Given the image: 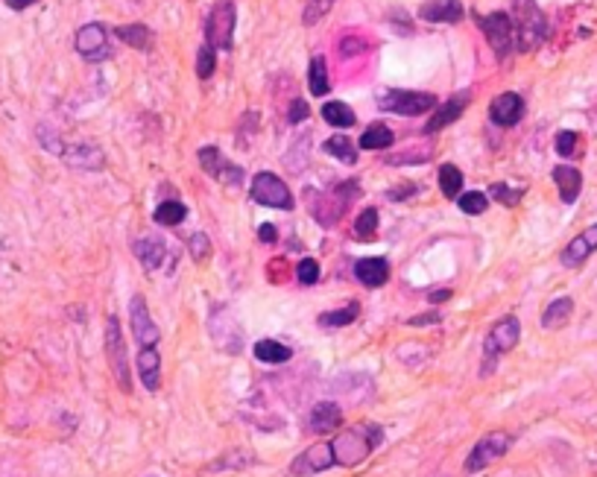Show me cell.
<instances>
[{
    "label": "cell",
    "instance_id": "6da1fadb",
    "mask_svg": "<svg viewBox=\"0 0 597 477\" xmlns=\"http://www.w3.org/2000/svg\"><path fill=\"white\" fill-rule=\"evenodd\" d=\"M384 442V428L381 425H355L345 428L331 440V451H335V466H360L375 448Z\"/></svg>",
    "mask_w": 597,
    "mask_h": 477
},
{
    "label": "cell",
    "instance_id": "7a4b0ae2",
    "mask_svg": "<svg viewBox=\"0 0 597 477\" xmlns=\"http://www.w3.org/2000/svg\"><path fill=\"white\" fill-rule=\"evenodd\" d=\"M512 24H516V41L521 53L536 50L548 38V18L536 0H512Z\"/></svg>",
    "mask_w": 597,
    "mask_h": 477
},
{
    "label": "cell",
    "instance_id": "3957f363",
    "mask_svg": "<svg viewBox=\"0 0 597 477\" xmlns=\"http://www.w3.org/2000/svg\"><path fill=\"white\" fill-rule=\"evenodd\" d=\"M521 340V322L519 316H501L495 322V326L489 328V334H486V340H483V367H480V375H489L495 372V363L501 355L512 352V348L519 346Z\"/></svg>",
    "mask_w": 597,
    "mask_h": 477
},
{
    "label": "cell",
    "instance_id": "277c9868",
    "mask_svg": "<svg viewBox=\"0 0 597 477\" xmlns=\"http://www.w3.org/2000/svg\"><path fill=\"white\" fill-rule=\"evenodd\" d=\"M308 202H311V212L316 217L319 226H337V220L343 217V212L355 202V196L360 193V185L357 181H345V185H337L335 193H314L308 191Z\"/></svg>",
    "mask_w": 597,
    "mask_h": 477
},
{
    "label": "cell",
    "instance_id": "5b68a950",
    "mask_svg": "<svg viewBox=\"0 0 597 477\" xmlns=\"http://www.w3.org/2000/svg\"><path fill=\"white\" fill-rule=\"evenodd\" d=\"M480 33L489 41V47L495 50L498 59H507V56L519 47L516 41V24H512L510 12H489V16H478Z\"/></svg>",
    "mask_w": 597,
    "mask_h": 477
},
{
    "label": "cell",
    "instance_id": "8992f818",
    "mask_svg": "<svg viewBox=\"0 0 597 477\" xmlns=\"http://www.w3.org/2000/svg\"><path fill=\"white\" fill-rule=\"evenodd\" d=\"M106 355H108V367H112L115 381L123 392L132 389V367L127 358V343H123V331H120V319L112 314L106 316Z\"/></svg>",
    "mask_w": 597,
    "mask_h": 477
},
{
    "label": "cell",
    "instance_id": "52a82bcc",
    "mask_svg": "<svg viewBox=\"0 0 597 477\" xmlns=\"http://www.w3.org/2000/svg\"><path fill=\"white\" fill-rule=\"evenodd\" d=\"M437 106V97L427 91H407V88H393V91H381L378 94V109L381 111H393V115H405L416 118L425 115Z\"/></svg>",
    "mask_w": 597,
    "mask_h": 477
},
{
    "label": "cell",
    "instance_id": "ba28073f",
    "mask_svg": "<svg viewBox=\"0 0 597 477\" xmlns=\"http://www.w3.org/2000/svg\"><path fill=\"white\" fill-rule=\"evenodd\" d=\"M205 45L214 50H232L234 47V4L220 0L211 6L205 18Z\"/></svg>",
    "mask_w": 597,
    "mask_h": 477
},
{
    "label": "cell",
    "instance_id": "9c48e42d",
    "mask_svg": "<svg viewBox=\"0 0 597 477\" xmlns=\"http://www.w3.org/2000/svg\"><path fill=\"white\" fill-rule=\"evenodd\" d=\"M512 445V437L507 430H489L486 437H480L475 442V448L468 451L466 457V472L468 474H478L483 469H489L495 460H501Z\"/></svg>",
    "mask_w": 597,
    "mask_h": 477
},
{
    "label": "cell",
    "instance_id": "30bf717a",
    "mask_svg": "<svg viewBox=\"0 0 597 477\" xmlns=\"http://www.w3.org/2000/svg\"><path fill=\"white\" fill-rule=\"evenodd\" d=\"M252 200L267 208H282V212H293L296 208V200H293V193H290V188L279 176L267 173V171L252 179Z\"/></svg>",
    "mask_w": 597,
    "mask_h": 477
},
{
    "label": "cell",
    "instance_id": "8fae6325",
    "mask_svg": "<svg viewBox=\"0 0 597 477\" xmlns=\"http://www.w3.org/2000/svg\"><path fill=\"white\" fill-rule=\"evenodd\" d=\"M74 47L86 62H106L112 56V41H108V30L103 24H82L77 30Z\"/></svg>",
    "mask_w": 597,
    "mask_h": 477
},
{
    "label": "cell",
    "instance_id": "7c38bea8",
    "mask_svg": "<svg viewBox=\"0 0 597 477\" xmlns=\"http://www.w3.org/2000/svg\"><path fill=\"white\" fill-rule=\"evenodd\" d=\"M129 322H132V334H135L138 348H152V346H159L161 331H159L156 322H152L149 307H147V299H144V296H132V302H129Z\"/></svg>",
    "mask_w": 597,
    "mask_h": 477
},
{
    "label": "cell",
    "instance_id": "4fadbf2b",
    "mask_svg": "<svg viewBox=\"0 0 597 477\" xmlns=\"http://www.w3.org/2000/svg\"><path fill=\"white\" fill-rule=\"evenodd\" d=\"M328 469H335V451H331V442H316L290 462L287 472L293 477H311V474L328 472Z\"/></svg>",
    "mask_w": 597,
    "mask_h": 477
},
{
    "label": "cell",
    "instance_id": "5bb4252c",
    "mask_svg": "<svg viewBox=\"0 0 597 477\" xmlns=\"http://www.w3.org/2000/svg\"><path fill=\"white\" fill-rule=\"evenodd\" d=\"M200 164H202V171L217 179V181H223V185H232V188H238L241 181H243V171L238 164H232L223 159V152H220L214 144H208L200 150Z\"/></svg>",
    "mask_w": 597,
    "mask_h": 477
},
{
    "label": "cell",
    "instance_id": "9a60e30c",
    "mask_svg": "<svg viewBox=\"0 0 597 477\" xmlns=\"http://www.w3.org/2000/svg\"><path fill=\"white\" fill-rule=\"evenodd\" d=\"M592 252H597V223L589 226L586 232H580L574 241H568L560 261H562V266H568V270H577V266L589 261Z\"/></svg>",
    "mask_w": 597,
    "mask_h": 477
},
{
    "label": "cell",
    "instance_id": "2e32d148",
    "mask_svg": "<svg viewBox=\"0 0 597 477\" xmlns=\"http://www.w3.org/2000/svg\"><path fill=\"white\" fill-rule=\"evenodd\" d=\"M489 118L492 123L498 126H516L521 118H524V100L516 94V91H504V94H498L492 106H489Z\"/></svg>",
    "mask_w": 597,
    "mask_h": 477
},
{
    "label": "cell",
    "instance_id": "e0dca14e",
    "mask_svg": "<svg viewBox=\"0 0 597 477\" xmlns=\"http://www.w3.org/2000/svg\"><path fill=\"white\" fill-rule=\"evenodd\" d=\"M466 9L460 0H425L419 6V18L427 24H460Z\"/></svg>",
    "mask_w": 597,
    "mask_h": 477
},
{
    "label": "cell",
    "instance_id": "ac0fdd59",
    "mask_svg": "<svg viewBox=\"0 0 597 477\" xmlns=\"http://www.w3.org/2000/svg\"><path fill=\"white\" fill-rule=\"evenodd\" d=\"M468 103H471V91H468V88H466V91H457L454 97H448V100L437 109V115L430 118V123L425 126V132L434 135V132H439V130H446V126H451L457 118L463 115Z\"/></svg>",
    "mask_w": 597,
    "mask_h": 477
},
{
    "label": "cell",
    "instance_id": "d6986e66",
    "mask_svg": "<svg viewBox=\"0 0 597 477\" xmlns=\"http://www.w3.org/2000/svg\"><path fill=\"white\" fill-rule=\"evenodd\" d=\"M62 159L67 167H74V171H103V164H106V156H103V150L100 147H94V144H71V147H65L62 150Z\"/></svg>",
    "mask_w": 597,
    "mask_h": 477
},
{
    "label": "cell",
    "instance_id": "ffe728a7",
    "mask_svg": "<svg viewBox=\"0 0 597 477\" xmlns=\"http://www.w3.org/2000/svg\"><path fill=\"white\" fill-rule=\"evenodd\" d=\"M343 425V410L335 404V401H319L314 404V410L308 416V430L311 433H335L337 428Z\"/></svg>",
    "mask_w": 597,
    "mask_h": 477
},
{
    "label": "cell",
    "instance_id": "44dd1931",
    "mask_svg": "<svg viewBox=\"0 0 597 477\" xmlns=\"http://www.w3.org/2000/svg\"><path fill=\"white\" fill-rule=\"evenodd\" d=\"M135 367H138V378H141V384H144L149 392H156L159 384H161V355H159V346L138 348Z\"/></svg>",
    "mask_w": 597,
    "mask_h": 477
},
{
    "label": "cell",
    "instance_id": "7402d4cb",
    "mask_svg": "<svg viewBox=\"0 0 597 477\" xmlns=\"http://www.w3.org/2000/svg\"><path fill=\"white\" fill-rule=\"evenodd\" d=\"M355 278L364 287H384L390 278V264L384 258H360L355 264Z\"/></svg>",
    "mask_w": 597,
    "mask_h": 477
},
{
    "label": "cell",
    "instance_id": "603a6c76",
    "mask_svg": "<svg viewBox=\"0 0 597 477\" xmlns=\"http://www.w3.org/2000/svg\"><path fill=\"white\" fill-rule=\"evenodd\" d=\"M135 258L144 264L147 273H156L159 266L164 264V255H168V246H164L161 237H141V241L132 244Z\"/></svg>",
    "mask_w": 597,
    "mask_h": 477
},
{
    "label": "cell",
    "instance_id": "cb8c5ba5",
    "mask_svg": "<svg viewBox=\"0 0 597 477\" xmlns=\"http://www.w3.org/2000/svg\"><path fill=\"white\" fill-rule=\"evenodd\" d=\"M553 181H557V188H560V196H562V202H577V196H580V188H582V176L577 167H568V164H560V167H553Z\"/></svg>",
    "mask_w": 597,
    "mask_h": 477
},
{
    "label": "cell",
    "instance_id": "d4e9b609",
    "mask_svg": "<svg viewBox=\"0 0 597 477\" xmlns=\"http://www.w3.org/2000/svg\"><path fill=\"white\" fill-rule=\"evenodd\" d=\"M571 314H574V302H571V299H568V296L553 299V302L545 307V314H541V328L557 331V328L568 326V319H571Z\"/></svg>",
    "mask_w": 597,
    "mask_h": 477
},
{
    "label": "cell",
    "instance_id": "484cf974",
    "mask_svg": "<svg viewBox=\"0 0 597 477\" xmlns=\"http://www.w3.org/2000/svg\"><path fill=\"white\" fill-rule=\"evenodd\" d=\"M115 33H118L120 41H127V45L135 47V50H141V53L152 50V30L147 24H123V26H118Z\"/></svg>",
    "mask_w": 597,
    "mask_h": 477
},
{
    "label": "cell",
    "instance_id": "4316f807",
    "mask_svg": "<svg viewBox=\"0 0 597 477\" xmlns=\"http://www.w3.org/2000/svg\"><path fill=\"white\" fill-rule=\"evenodd\" d=\"M255 358L261 363H270V367H282L290 358H293V348L284 346V343H275V340H258L255 343Z\"/></svg>",
    "mask_w": 597,
    "mask_h": 477
},
{
    "label": "cell",
    "instance_id": "83f0119b",
    "mask_svg": "<svg viewBox=\"0 0 597 477\" xmlns=\"http://www.w3.org/2000/svg\"><path fill=\"white\" fill-rule=\"evenodd\" d=\"M360 314V305L357 302H349L345 307H337V311H328V314H319L316 316V326L319 328H345L352 326Z\"/></svg>",
    "mask_w": 597,
    "mask_h": 477
},
{
    "label": "cell",
    "instance_id": "f1b7e54d",
    "mask_svg": "<svg viewBox=\"0 0 597 477\" xmlns=\"http://www.w3.org/2000/svg\"><path fill=\"white\" fill-rule=\"evenodd\" d=\"M323 120H325L328 126H337V130H352V126L357 123L355 111L345 106V103H340V100H328V103L323 106Z\"/></svg>",
    "mask_w": 597,
    "mask_h": 477
},
{
    "label": "cell",
    "instance_id": "f546056e",
    "mask_svg": "<svg viewBox=\"0 0 597 477\" xmlns=\"http://www.w3.org/2000/svg\"><path fill=\"white\" fill-rule=\"evenodd\" d=\"M393 141H396V135L386 123H369V130L360 135V147L364 150H386V147H393Z\"/></svg>",
    "mask_w": 597,
    "mask_h": 477
},
{
    "label": "cell",
    "instance_id": "4dcf8cb0",
    "mask_svg": "<svg viewBox=\"0 0 597 477\" xmlns=\"http://www.w3.org/2000/svg\"><path fill=\"white\" fill-rule=\"evenodd\" d=\"M249 466H255V457H249L246 451H241V448H234V451L223 454V457H217L211 466H205V472H241V469H249Z\"/></svg>",
    "mask_w": 597,
    "mask_h": 477
},
{
    "label": "cell",
    "instance_id": "1f68e13d",
    "mask_svg": "<svg viewBox=\"0 0 597 477\" xmlns=\"http://www.w3.org/2000/svg\"><path fill=\"white\" fill-rule=\"evenodd\" d=\"M323 150L328 152V156H335L337 161H343V164H355L357 161V147L345 135H331L328 141L323 144Z\"/></svg>",
    "mask_w": 597,
    "mask_h": 477
},
{
    "label": "cell",
    "instance_id": "d6a6232c",
    "mask_svg": "<svg viewBox=\"0 0 597 477\" xmlns=\"http://www.w3.org/2000/svg\"><path fill=\"white\" fill-rule=\"evenodd\" d=\"M308 86H311V94L314 97H325L331 82H328V65L323 56H314L311 59V71H308Z\"/></svg>",
    "mask_w": 597,
    "mask_h": 477
},
{
    "label": "cell",
    "instance_id": "836d02e7",
    "mask_svg": "<svg viewBox=\"0 0 597 477\" xmlns=\"http://www.w3.org/2000/svg\"><path fill=\"white\" fill-rule=\"evenodd\" d=\"M439 188L448 200H457V193L463 191V171H457L454 164H439Z\"/></svg>",
    "mask_w": 597,
    "mask_h": 477
},
{
    "label": "cell",
    "instance_id": "e575fe53",
    "mask_svg": "<svg viewBox=\"0 0 597 477\" xmlns=\"http://www.w3.org/2000/svg\"><path fill=\"white\" fill-rule=\"evenodd\" d=\"M188 217V208L182 202H176V200H168V202H161L156 208V223L159 226H179Z\"/></svg>",
    "mask_w": 597,
    "mask_h": 477
},
{
    "label": "cell",
    "instance_id": "d590c367",
    "mask_svg": "<svg viewBox=\"0 0 597 477\" xmlns=\"http://www.w3.org/2000/svg\"><path fill=\"white\" fill-rule=\"evenodd\" d=\"M375 232H378V208H366L355 220V237L357 241H372Z\"/></svg>",
    "mask_w": 597,
    "mask_h": 477
},
{
    "label": "cell",
    "instance_id": "8d00e7d4",
    "mask_svg": "<svg viewBox=\"0 0 597 477\" xmlns=\"http://www.w3.org/2000/svg\"><path fill=\"white\" fill-rule=\"evenodd\" d=\"M337 0H304V12H302V21L308 24V26H314L316 21H323L328 12H331V6H335Z\"/></svg>",
    "mask_w": 597,
    "mask_h": 477
},
{
    "label": "cell",
    "instance_id": "74e56055",
    "mask_svg": "<svg viewBox=\"0 0 597 477\" xmlns=\"http://www.w3.org/2000/svg\"><path fill=\"white\" fill-rule=\"evenodd\" d=\"M457 202H460V208H463L466 214L478 217V214L486 212V205H489V196H486L483 191H468V193H463Z\"/></svg>",
    "mask_w": 597,
    "mask_h": 477
},
{
    "label": "cell",
    "instance_id": "f35d334b",
    "mask_svg": "<svg viewBox=\"0 0 597 477\" xmlns=\"http://www.w3.org/2000/svg\"><path fill=\"white\" fill-rule=\"evenodd\" d=\"M214 67H217V50L202 45L200 47V59H197V77L200 79H211L214 77Z\"/></svg>",
    "mask_w": 597,
    "mask_h": 477
},
{
    "label": "cell",
    "instance_id": "ab89813d",
    "mask_svg": "<svg viewBox=\"0 0 597 477\" xmlns=\"http://www.w3.org/2000/svg\"><path fill=\"white\" fill-rule=\"evenodd\" d=\"M188 249H190V258L197 264H205L211 258V241H208V234H193L188 241Z\"/></svg>",
    "mask_w": 597,
    "mask_h": 477
},
{
    "label": "cell",
    "instance_id": "60d3db41",
    "mask_svg": "<svg viewBox=\"0 0 597 477\" xmlns=\"http://www.w3.org/2000/svg\"><path fill=\"white\" fill-rule=\"evenodd\" d=\"M489 193H492L495 200L501 202V205H519L524 191H519V188H510V185H504V181H495V185L489 188Z\"/></svg>",
    "mask_w": 597,
    "mask_h": 477
},
{
    "label": "cell",
    "instance_id": "b9f144b4",
    "mask_svg": "<svg viewBox=\"0 0 597 477\" xmlns=\"http://www.w3.org/2000/svg\"><path fill=\"white\" fill-rule=\"evenodd\" d=\"M553 147H557L560 156L571 159V156H577V152H580V135L577 132H560L557 141H553Z\"/></svg>",
    "mask_w": 597,
    "mask_h": 477
},
{
    "label": "cell",
    "instance_id": "7bdbcfd3",
    "mask_svg": "<svg viewBox=\"0 0 597 477\" xmlns=\"http://www.w3.org/2000/svg\"><path fill=\"white\" fill-rule=\"evenodd\" d=\"M296 278H299V285H316L319 282V264L314 258H302L296 264Z\"/></svg>",
    "mask_w": 597,
    "mask_h": 477
},
{
    "label": "cell",
    "instance_id": "ee69618b",
    "mask_svg": "<svg viewBox=\"0 0 597 477\" xmlns=\"http://www.w3.org/2000/svg\"><path fill=\"white\" fill-rule=\"evenodd\" d=\"M308 115H311V109H308V103L304 100H296L290 103V111H287V123H302V120H308Z\"/></svg>",
    "mask_w": 597,
    "mask_h": 477
},
{
    "label": "cell",
    "instance_id": "f6af8a7d",
    "mask_svg": "<svg viewBox=\"0 0 597 477\" xmlns=\"http://www.w3.org/2000/svg\"><path fill=\"white\" fill-rule=\"evenodd\" d=\"M38 138H41V144H45V150L59 152V156H62V144H59V135L57 132H50L47 126H38Z\"/></svg>",
    "mask_w": 597,
    "mask_h": 477
},
{
    "label": "cell",
    "instance_id": "bcb514c9",
    "mask_svg": "<svg viewBox=\"0 0 597 477\" xmlns=\"http://www.w3.org/2000/svg\"><path fill=\"white\" fill-rule=\"evenodd\" d=\"M430 159V150L422 152H407V156H386V164H407V161H427Z\"/></svg>",
    "mask_w": 597,
    "mask_h": 477
},
{
    "label": "cell",
    "instance_id": "7dc6e473",
    "mask_svg": "<svg viewBox=\"0 0 597 477\" xmlns=\"http://www.w3.org/2000/svg\"><path fill=\"white\" fill-rule=\"evenodd\" d=\"M258 237H261V244H275L279 241V229H275L273 223H263V226L258 229Z\"/></svg>",
    "mask_w": 597,
    "mask_h": 477
},
{
    "label": "cell",
    "instance_id": "c3c4849f",
    "mask_svg": "<svg viewBox=\"0 0 597 477\" xmlns=\"http://www.w3.org/2000/svg\"><path fill=\"white\" fill-rule=\"evenodd\" d=\"M442 319V314L439 311H434V314H425V316H413V319H407V326H427V322H439Z\"/></svg>",
    "mask_w": 597,
    "mask_h": 477
},
{
    "label": "cell",
    "instance_id": "681fc988",
    "mask_svg": "<svg viewBox=\"0 0 597 477\" xmlns=\"http://www.w3.org/2000/svg\"><path fill=\"white\" fill-rule=\"evenodd\" d=\"M4 4H6L9 9H15V12H24V9L36 6V0H4Z\"/></svg>",
    "mask_w": 597,
    "mask_h": 477
},
{
    "label": "cell",
    "instance_id": "f907efd6",
    "mask_svg": "<svg viewBox=\"0 0 597 477\" xmlns=\"http://www.w3.org/2000/svg\"><path fill=\"white\" fill-rule=\"evenodd\" d=\"M448 296H451V290H434V293H427L430 302H446Z\"/></svg>",
    "mask_w": 597,
    "mask_h": 477
}]
</instances>
